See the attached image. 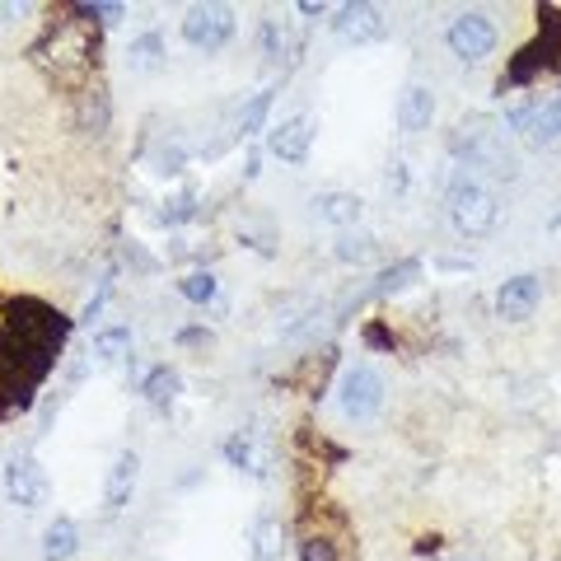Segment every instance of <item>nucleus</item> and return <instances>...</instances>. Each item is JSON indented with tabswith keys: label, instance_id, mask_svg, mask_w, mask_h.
<instances>
[{
	"label": "nucleus",
	"instance_id": "nucleus-5",
	"mask_svg": "<svg viewBox=\"0 0 561 561\" xmlns=\"http://www.w3.org/2000/svg\"><path fill=\"white\" fill-rule=\"evenodd\" d=\"M234 28H239V20H234L230 5H192L183 14V43L192 51H206V57L220 47H230Z\"/></svg>",
	"mask_w": 561,
	"mask_h": 561
},
{
	"label": "nucleus",
	"instance_id": "nucleus-4",
	"mask_svg": "<svg viewBox=\"0 0 561 561\" xmlns=\"http://www.w3.org/2000/svg\"><path fill=\"white\" fill-rule=\"evenodd\" d=\"M337 408L346 421H375L383 412V379L375 365H346L337 379Z\"/></svg>",
	"mask_w": 561,
	"mask_h": 561
},
{
	"label": "nucleus",
	"instance_id": "nucleus-6",
	"mask_svg": "<svg viewBox=\"0 0 561 561\" xmlns=\"http://www.w3.org/2000/svg\"><path fill=\"white\" fill-rule=\"evenodd\" d=\"M496 24H491V14H482V10H463V14H454L449 20V28H445V43H449V51L459 61H486L491 51H496Z\"/></svg>",
	"mask_w": 561,
	"mask_h": 561
},
{
	"label": "nucleus",
	"instance_id": "nucleus-30",
	"mask_svg": "<svg viewBox=\"0 0 561 561\" xmlns=\"http://www.w3.org/2000/svg\"><path fill=\"white\" fill-rule=\"evenodd\" d=\"M108 295H113V272H108V276H103V280H99L94 300H90V305H84V323H94V319H99V313H103V305H108Z\"/></svg>",
	"mask_w": 561,
	"mask_h": 561
},
{
	"label": "nucleus",
	"instance_id": "nucleus-23",
	"mask_svg": "<svg viewBox=\"0 0 561 561\" xmlns=\"http://www.w3.org/2000/svg\"><path fill=\"white\" fill-rule=\"evenodd\" d=\"M272 99H276V90H257V94L239 108V136H243V140L262 131V122H267V113H272Z\"/></svg>",
	"mask_w": 561,
	"mask_h": 561
},
{
	"label": "nucleus",
	"instance_id": "nucleus-33",
	"mask_svg": "<svg viewBox=\"0 0 561 561\" xmlns=\"http://www.w3.org/2000/svg\"><path fill=\"white\" fill-rule=\"evenodd\" d=\"M300 14H309V20H323V5H313V0H300Z\"/></svg>",
	"mask_w": 561,
	"mask_h": 561
},
{
	"label": "nucleus",
	"instance_id": "nucleus-19",
	"mask_svg": "<svg viewBox=\"0 0 561 561\" xmlns=\"http://www.w3.org/2000/svg\"><path fill=\"white\" fill-rule=\"evenodd\" d=\"M169 57V47H164V33H136L131 47H127V66L136 70V76H150V70H160Z\"/></svg>",
	"mask_w": 561,
	"mask_h": 561
},
{
	"label": "nucleus",
	"instance_id": "nucleus-21",
	"mask_svg": "<svg viewBox=\"0 0 561 561\" xmlns=\"http://www.w3.org/2000/svg\"><path fill=\"white\" fill-rule=\"evenodd\" d=\"M529 140L534 146H552V140L561 136V90L552 94V99H538V108H534V117H529Z\"/></svg>",
	"mask_w": 561,
	"mask_h": 561
},
{
	"label": "nucleus",
	"instance_id": "nucleus-28",
	"mask_svg": "<svg viewBox=\"0 0 561 561\" xmlns=\"http://www.w3.org/2000/svg\"><path fill=\"white\" fill-rule=\"evenodd\" d=\"M192 216H197V197L192 192H179V197L164 202V225H187Z\"/></svg>",
	"mask_w": 561,
	"mask_h": 561
},
{
	"label": "nucleus",
	"instance_id": "nucleus-3",
	"mask_svg": "<svg viewBox=\"0 0 561 561\" xmlns=\"http://www.w3.org/2000/svg\"><path fill=\"white\" fill-rule=\"evenodd\" d=\"M538 20H542L538 24V38L511 61V70H505V80H501V90H505V84H529L538 70L561 66V10L557 5H542Z\"/></svg>",
	"mask_w": 561,
	"mask_h": 561
},
{
	"label": "nucleus",
	"instance_id": "nucleus-18",
	"mask_svg": "<svg viewBox=\"0 0 561 561\" xmlns=\"http://www.w3.org/2000/svg\"><path fill=\"white\" fill-rule=\"evenodd\" d=\"M249 542H253L257 561H280V552H286V524L276 515H257L253 529H249Z\"/></svg>",
	"mask_w": 561,
	"mask_h": 561
},
{
	"label": "nucleus",
	"instance_id": "nucleus-35",
	"mask_svg": "<svg viewBox=\"0 0 561 561\" xmlns=\"http://www.w3.org/2000/svg\"><path fill=\"white\" fill-rule=\"evenodd\" d=\"M557 225H561V216H557Z\"/></svg>",
	"mask_w": 561,
	"mask_h": 561
},
{
	"label": "nucleus",
	"instance_id": "nucleus-34",
	"mask_svg": "<svg viewBox=\"0 0 561 561\" xmlns=\"http://www.w3.org/2000/svg\"><path fill=\"white\" fill-rule=\"evenodd\" d=\"M257 164H262V154H249V169H243V179H249V183H253V179H257V173H262Z\"/></svg>",
	"mask_w": 561,
	"mask_h": 561
},
{
	"label": "nucleus",
	"instance_id": "nucleus-15",
	"mask_svg": "<svg viewBox=\"0 0 561 561\" xmlns=\"http://www.w3.org/2000/svg\"><path fill=\"white\" fill-rule=\"evenodd\" d=\"M80 557V529L70 515H57L43 529V561H76Z\"/></svg>",
	"mask_w": 561,
	"mask_h": 561
},
{
	"label": "nucleus",
	"instance_id": "nucleus-27",
	"mask_svg": "<svg viewBox=\"0 0 561 561\" xmlns=\"http://www.w3.org/2000/svg\"><path fill=\"white\" fill-rule=\"evenodd\" d=\"M332 253H337V262H365V257L375 253V239H370V234H351V230H346Z\"/></svg>",
	"mask_w": 561,
	"mask_h": 561
},
{
	"label": "nucleus",
	"instance_id": "nucleus-22",
	"mask_svg": "<svg viewBox=\"0 0 561 561\" xmlns=\"http://www.w3.org/2000/svg\"><path fill=\"white\" fill-rule=\"evenodd\" d=\"M225 459H230L239 472H253V478H262V459H257L253 431H234L230 440H225Z\"/></svg>",
	"mask_w": 561,
	"mask_h": 561
},
{
	"label": "nucleus",
	"instance_id": "nucleus-11",
	"mask_svg": "<svg viewBox=\"0 0 561 561\" xmlns=\"http://www.w3.org/2000/svg\"><path fill=\"white\" fill-rule=\"evenodd\" d=\"M542 305V280L534 272H524V276H511L505 286L496 290V313L505 323H524V319H534Z\"/></svg>",
	"mask_w": 561,
	"mask_h": 561
},
{
	"label": "nucleus",
	"instance_id": "nucleus-24",
	"mask_svg": "<svg viewBox=\"0 0 561 561\" xmlns=\"http://www.w3.org/2000/svg\"><path fill=\"white\" fill-rule=\"evenodd\" d=\"M179 295L187 305H210L220 295V280H216V272H187L179 280Z\"/></svg>",
	"mask_w": 561,
	"mask_h": 561
},
{
	"label": "nucleus",
	"instance_id": "nucleus-29",
	"mask_svg": "<svg viewBox=\"0 0 561 561\" xmlns=\"http://www.w3.org/2000/svg\"><path fill=\"white\" fill-rule=\"evenodd\" d=\"M76 14L84 24H103V28H108V24H117L122 14H127V5H76Z\"/></svg>",
	"mask_w": 561,
	"mask_h": 561
},
{
	"label": "nucleus",
	"instance_id": "nucleus-12",
	"mask_svg": "<svg viewBox=\"0 0 561 561\" xmlns=\"http://www.w3.org/2000/svg\"><path fill=\"white\" fill-rule=\"evenodd\" d=\"M136 478H140V459L136 449H122L108 478H103V515H122L131 505V491H136Z\"/></svg>",
	"mask_w": 561,
	"mask_h": 561
},
{
	"label": "nucleus",
	"instance_id": "nucleus-14",
	"mask_svg": "<svg viewBox=\"0 0 561 561\" xmlns=\"http://www.w3.org/2000/svg\"><path fill=\"white\" fill-rule=\"evenodd\" d=\"M393 122L402 136H416L426 131L435 122V94L426 90V84H408V90L398 94V108H393Z\"/></svg>",
	"mask_w": 561,
	"mask_h": 561
},
{
	"label": "nucleus",
	"instance_id": "nucleus-32",
	"mask_svg": "<svg viewBox=\"0 0 561 561\" xmlns=\"http://www.w3.org/2000/svg\"><path fill=\"white\" fill-rule=\"evenodd\" d=\"M389 187H398V192L408 187V173H402V164H393V169H389Z\"/></svg>",
	"mask_w": 561,
	"mask_h": 561
},
{
	"label": "nucleus",
	"instance_id": "nucleus-10",
	"mask_svg": "<svg viewBox=\"0 0 561 561\" xmlns=\"http://www.w3.org/2000/svg\"><path fill=\"white\" fill-rule=\"evenodd\" d=\"M313 117L309 113H295L286 117L280 127L267 131V154H276L280 164H305L309 160V150H313Z\"/></svg>",
	"mask_w": 561,
	"mask_h": 561
},
{
	"label": "nucleus",
	"instance_id": "nucleus-7",
	"mask_svg": "<svg viewBox=\"0 0 561 561\" xmlns=\"http://www.w3.org/2000/svg\"><path fill=\"white\" fill-rule=\"evenodd\" d=\"M454 154L478 169H491L496 179H515V154L501 146V131H486V127H459V136H454Z\"/></svg>",
	"mask_w": 561,
	"mask_h": 561
},
{
	"label": "nucleus",
	"instance_id": "nucleus-13",
	"mask_svg": "<svg viewBox=\"0 0 561 561\" xmlns=\"http://www.w3.org/2000/svg\"><path fill=\"white\" fill-rule=\"evenodd\" d=\"M313 216H319L323 225H332V230H351V225H360L365 216V202L356 197V192H342V187H328L313 197Z\"/></svg>",
	"mask_w": 561,
	"mask_h": 561
},
{
	"label": "nucleus",
	"instance_id": "nucleus-1",
	"mask_svg": "<svg viewBox=\"0 0 561 561\" xmlns=\"http://www.w3.org/2000/svg\"><path fill=\"white\" fill-rule=\"evenodd\" d=\"M94 51H99V38H94L90 24L84 20H61V24L47 28V38L33 47V57H38V66H47L61 84H80L84 76H90V66H94Z\"/></svg>",
	"mask_w": 561,
	"mask_h": 561
},
{
	"label": "nucleus",
	"instance_id": "nucleus-17",
	"mask_svg": "<svg viewBox=\"0 0 561 561\" xmlns=\"http://www.w3.org/2000/svg\"><path fill=\"white\" fill-rule=\"evenodd\" d=\"M90 351L103 365H122L131 356V323H103V328H94Z\"/></svg>",
	"mask_w": 561,
	"mask_h": 561
},
{
	"label": "nucleus",
	"instance_id": "nucleus-8",
	"mask_svg": "<svg viewBox=\"0 0 561 561\" xmlns=\"http://www.w3.org/2000/svg\"><path fill=\"white\" fill-rule=\"evenodd\" d=\"M328 28L337 33L342 43H351V47H370V43H383L389 38V20H383V10L379 5H342L337 14L328 20Z\"/></svg>",
	"mask_w": 561,
	"mask_h": 561
},
{
	"label": "nucleus",
	"instance_id": "nucleus-26",
	"mask_svg": "<svg viewBox=\"0 0 561 561\" xmlns=\"http://www.w3.org/2000/svg\"><path fill=\"white\" fill-rule=\"evenodd\" d=\"M150 169L160 173V179H183V169H187V150L173 140V146H160L150 154Z\"/></svg>",
	"mask_w": 561,
	"mask_h": 561
},
{
	"label": "nucleus",
	"instance_id": "nucleus-9",
	"mask_svg": "<svg viewBox=\"0 0 561 561\" xmlns=\"http://www.w3.org/2000/svg\"><path fill=\"white\" fill-rule=\"evenodd\" d=\"M5 496H10V505H20V511H38L47 501V472L33 454H20V459L5 463Z\"/></svg>",
	"mask_w": 561,
	"mask_h": 561
},
{
	"label": "nucleus",
	"instance_id": "nucleus-16",
	"mask_svg": "<svg viewBox=\"0 0 561 561\" xmlns=\"http://www.w3.org/2000/svg\"><path fill=\"white\" fill-rule=\"evenodd\" d=\"M140 393H146V402L154 412H169L183 393V375L173 370V365H154V370L146 375V383H140Z\"/></svg>",
	"mask_w": 561,
	"mask_h": 561
},
{
	"label": "nucleus",
	"instance_id": "nucleus-2",
	"mask_svg": "<svg viewBox=\"0 0 561 561\" xmlns=\"http://www.w3.org/2000/svg\"><path fill=\"white\" fill-rule=\"evenodd\" d=\"M449 220H454V230H459L463 239H482L496 230V220H501V202H496V192H491L486 183L478 179H468V173H459V179L449 183Z\"/></svg>",
	"mask_w": 561,
	"mask_h": 561
},
{
	"label": "nucleus",
	"instance_id": "nucleus-25",
	"mask_svg": "<svg viewBox=\"0 0 561 561\" xmlns=\"http://www.w3.org/2000/svg\"><path fill=\"white\" fill-rule=\"evenodd\" d=\"M295 552H300V561H342V557H337V542H332L328 534H313V529L300 534Z\"/></svg>",
	"mask_w": 561,
	"mask_h": 561
},
{
	"label": "nucleus",
	"instance_id": "nucleus-20",
	"mask_svg": "<svg viewBox=\"0 0 561 561\" xmlns=\"http://www.w3.org/2000/svg\"><path fill=\"white\" fill-rule=\"evenodd\" d=\"M421 272H426V267H421V257H402L398 267H383V272H379V280H375V286L365 290V295H375V300H389V295L416 286Z\"/></svg>",
	"mask_w": 561,
	"mask_h": 561
},
{
	"label": "nucleus",
	"instance_id": "nucleus-31",
	"mask_svg": "<svg viewBox=\"0 0 561 561\" xmlns=\"http://www.w3.org/2000/svg\"><path fill=\"white\" fill-rule=\"evenodd\" d=\"M280 28H276V20H267V28H262V47H267V57H280Z\"/></svg>",
	"mask_w": 561,
	"mask_h": 561
}]
</instances>
